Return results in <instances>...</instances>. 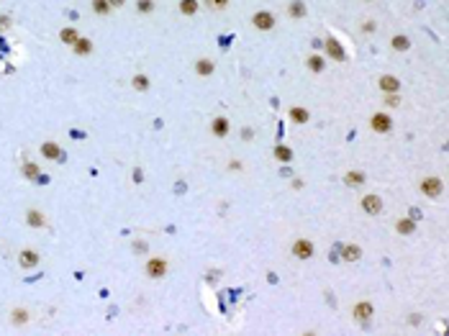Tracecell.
<instances>
[{"instance_id": "cell-1", "label": "cell", "mask_w": 449, "mask_h": 336, "mask_svg": "<svg viewBox=\"0 0 449 336\" xmlns=\"http://www.w3.org/2000/svg\"><path fill=\"white\" fill-rule=\"evenodd\" d=\"M167 270H170V265H167V259H162V257H152L146 265H144V272H146V277H152V280H162L167 275Z\"/></svg>"}, {"instance_id": "cell-2", "label": "cell", "mask_w": 449, "mask_h": 336, "mask_svg": "<svg viewBox=\"0 0 449 336\" xmlns=\"http://www.w3.org/2000/svg\"><path fill=\"white\" fill-rule=\"evenodd\" d=\"M370 129H372L375 134H390V131H393V118L380 110V113H375V116L370 118Z\"/></svg>"}, {"instance_id": "cell-3", "label": "cell", "mask_w": 449, "mask_h": 336, "mask_svg": "<svg viewBox=\"0 0 449 336\" xmlns=\"http://www.w3.org/2000/svg\"><path fill=\"white\" fill-rule=\"evenodd\" d=\"M313 251H316V246H313V241L311 239H295L293 241V257L295 259H311L313 257Z\"/></svg>"}, {"instance_id": "cell-4", "label": "cell", "mask_w": 449, "mask_h": 336, "mask_svg": "<svg viewBox=\"0 0 449 336\" xmlns=\"http://www.w3.org/2000/svg\"><path fill=\"white\" fill-rule=\"evenodd\" d=\"M359 205H362V211H364L367 216H378V213H383V198L375 195V193L364 195V198L359 200Z\"/></svg>"}, {"instance_id": "cell-5", "label": "cell", "mask_w": 449, "mask_h": 336, "mask_svg": "<svg viewBox=\"0 0 449 336\" xmlns=\"http://www.w3.org/2000/svg\"><path fill=\"white\" fill-rule=\"evenodd\" d=\"M252 26H254L257 31H272V28H275V16H272L270 11H257V13L252 16Z\"/></svg>"}, {"instance_id": "cell-6", "label": "cell", "mask_w": 449, "mask_h": 336, "mask_svg": "<svg viewBox=\"0 0 449 336\" xmlns=\"http://www.w3.org/2000/svg\"><path fill=\"white\" fill-rule=\"evenodd\" d=\"M441 190H444L441 177H424V180H421V193H424L426 198H439Z\"/></svg>"}, {"instance_id": "cell-7", "label": "cell", "mask_w": 449, "mask_h": 336, "mask_svg": "<svg viewBox=\"0 0 449 336\" xmlns=\"http://www.w3.org/2000/svg\"><path fill=\"white\" fill-rule=\"evenodd\" d=\"M326 57L334 59V62H344V59H347V52H344V47L339 44V39H334V36L326 39Z\"/></svg>"}, {"instance_id": "cell-8", "label": "cell", "mask_w": 449, "mask_h": 336, "mask_svg": "<svg viewBox=\"0 0 449 336\" xmlns=\"http://www.w3.org/2000/svg\"><path fill=\"white\" fill-rule=\"evenodd\" d=\"M42 157H44V159H52V162H62V159H64L62 144H57V141H44V144H42Z\"/></svg>"}, {"instance_id": "cell-9", "label": "cell", "mask_w": 449, "mask_h": 336, "mask_svg": "<svg viewBox=\"0 0 449 336\" xmlns=\"http://www.w3.org/2000/svg\"><path fill=\"white\" fill-rule=\"evenodd\" d=\"M229 131H231L229 118H226V116H216V118H213V123H211V134H213L216 139H226V136H229Z\"/></svg>"}, {"instance_id": "cell-10", "label": "cell", "mask_w": 449, "mask_h": 336, "mask_svg": "<svg viewBox=\"0 0 449 336\" xmlns=\"http://www.w3.org/2000/svg\"><path fill=\"white\" fill-rule=\"evenodd\" d=\"M26 223L31 229H47V216L39 211V208H28L26 211Z\"/></svg>"}, {"instance_id": "cell-11", "label": "cell", "mask_w": 449, "mask_h": 336, "mask_svg": "<svg viewBox=\"0 0 449 336\" xmlns=\"http://www.w3.org/2000/svg\"><path fill=\"white\" fill-rule=\"evenodd\" d=\"M213 72H216V62L213 59H208V57L195 59V74L198 77H211Z\"/></svg>"}, {"instance_id": "cell-12", "label": "cell", "mask_w": 449, "mask_h": 336, "mask_svg": "<svg viewBox=\"0 0 449 336\" xmlns=\"http://www.w3.org/2000/svg\"><path fill=\"white\" fill-rule=\"evenodd\" d=\"M39 262H42V257H39L33 249H23L21 254H18V265H21V267H26V270L39 267Z\"/></svg>"}, {"instance_id": "cell-13", "label": "cell", "mask_w": 449, "mask_h": 336, "mask_svg": "<svg viewBox=\"0 0 449 336\" xmlns=\"http://www.w3.org/2000/svg\"><path fill=\"white\" fill-rule=\"evenodd\" d=\"M354 318L364 326L367 321L372 318V303H367V301H359L357 306H354Z\"/></svg>"}, {"instance_id": "cell-14", "label": "cell", "mask_w": 449, "mask_h": 336, "mask_svg": "<svg viewBox=\"0 0 449 336\" xmlns=\"http://www.w3.org/2000/svg\"><path fill=\"white\" fill-rule=\"evenodd\" d=\"M378 85H380L383 93H398V90H400V80H398L395 74H383V77L378 80Z\"/></svg>"}, {"instance_id": "cell-15", "label": "cell", "mask_w": 449, "mask_h": 336, "mask_svg": "<svg viewBox=\"0 0 449 336\" xmlns=\"http://www.w3.org/2000/svg\"><path fill=\"white\" fill-rule=\"evenodd\" d=\"M72 52H74L77 57H88V54H93V41H90L88 36H80L74 44H72Z\"/></svg>"}, {"instance_id": "cell-16", "label": "cell", "mask_w": 449, "mask_h": 336, "mask_svg": "<svg viewBox=\"0 0 449 336\" xmlns=\"http://www.w3.org/2000/svg\"><path fill=\"white\" fill-rule=\"evenodd\" d=\"M272 157H275L277 162H282V164H288V162H293V149H290L288 144H275Z\"/></svg>"}, {"instance_id": "cell-17", "label": "cell", "mask_w": 449, "mask_h": 336, "mask_svg": "<svg viewBox=\"0 0 449 336\" xmlns=\"http://www.w3.org/2000/svg\"><path fill=\"white\" fill-rule=\"evenodd\" d=\"M288 16H290L293 21H301V18H306V16H308V8H306L303 0H293V3L288 6Z\"/></svg>"}, {"instance_id": "cell-18", "label": "cell", "mask_w": 449, "mask_h": 336, "mask_svg": "<svg viewBox=\"0 0 449 336\" xmlns=\"http://www.w3.org/2000/svg\"><path fill=\"white\" fill-rule=\"evenodd\" d=\"M21 172H23V177H28V180H42V167H39L36 162H23V164H21Z\"/></svg>"}, {"instance_id": "cell-19", "label": "cell", "mask_w": 449, "mask_h": 336, "mask_svg": "<svg viewBox=\"0 0 449 336\" xmlns=\"http://www.w3.org/2000/svg\"><path fill=\"white\" fill-rule=\"evenodd\" d=\"M306 67H308L311 72H316V74H318V72H323V69H326V57H323V54H311V57L306 59Z\"/></svg>"}, {"instance_id": "cell-20", "label": "cell", "mask_w": 449, "mask_h": 336, "mask_svg": "<svg viewBox=\"0 0 449 336\" xmlns=\"http://www.w3.org/2000/svg\"><path fill=\"white\" fill-rule=\"evenodd\" d=\"M290 121H293V123H298V126L308 123V121H311V113H308V108L293 105V108H290Z\"/></svg>"}, {"instance_id": "cell-21", "label": "cell", "mask_w": 449, "mask_h": 336, "mask_svg": "<svg viewBox=\"0 0 449 336\" xmlns=\"http://www.w3.org/2000/svg\"><path fill=\"white\" fill-rule=\"evenodd\" d=\"M77 39H80V33H77L74 26H64V28L59 31V41H62V44H67V47H72Z\"/></svg>"}, {"instance_id": "cell-22", "label": "cell", "mask_w": 449, "mask_h": 336, "mask_svg": "<svg viewBox=\"0 0 449 336\" xmlns=\"http://www.w3.org/2000/svg\"><path fill=\"white\" fill-rule=\"evenodd\" d=\"M342 257H344L347 262H357V259L362 257V249H359L357 244H344V246H342Z\"/></svg>"}, {"instance_id": "cell-23", "label": "cell", "mask_w": 449, "mask_h": 336, "mask_svg": "<svg viewBox=\"0 0 449 336\" xmlns=\"http://www.w3.org/2000/svg\"><path fill=\"white\" fill-rule=\"evenodd\" d=\"M390 47H393L395 52H408V49H411V39H408L405 33H398V36L390 39Z\"/></svg>"}, {"instance_id": "cell-24", "label": "cell", "mask_w": 449, "mask_h": 336, "mask_svg": "<svg viewBox=\"0 0 449 336\" xmlns=\"http://www.w3.org/2000/svg\"><path fill=\"white\" fill-rule=\"evenodd\" d=\"M149 85H152L149 77H146V74H141V72L131 77V88H134L136 93H146V90H149Z\"/></svg>"}, {"instance_id": "cell-25", "label": "cell", "mask_w": 449, "mask_h": 336, "mask_svg": "<svg viewBox=\"0 0 449 336\" xmlns=\"http://www.w3.org/2000/svg\"><path fill=\"white\" fill-rule=\"evenodd\" d=\"M90 8H93L95 16H110V13H113V8H110L108 0H90Z\"/></svg>"}, {"instance_id": "cell-26", "label": "cell", "mask_w": 449, "mask_h": 336, "mask_svg": "<svg viewBox=\"0 0 449 336\" xmlns=\"http://www.w3.org/2000/svg\"><path fill=\"white\" fill-rule=\"evenodd\" d=\"M344 182H347L349 188H359V185H364V172H359V170H349V172L344 175Z\"/></svg>"}, {"instance_id": "cell-27", "label": "cell", "mask_w": 449, "mask_h": 336, "mask_svg": "<svg viewBox=\"0 0 449 336\" xmlns=\"http://www.w3.org/2000/svg\"><path fill=\"white\" fill-rule=\"evenodd\" d=\"M395 231L403 234V236H408V234L416 231V223H414L411 218H398V221H395Z\"/></svg>"}, {"instance_id": "cell-28", "label": "cell", "mask_w": 449, "mask_h": 336, "mask_svg": "<svg viewBox=\"0 0 449 336\" xmlns=\"http://www.w3.org/2000/svg\"><path fill=\"white\" fill-rule=\"evenodd\" d=\"M198 8H200L198 0H180V13H185V16H195Z\"/></svg>"}, {"instance_id": "cell-29", "label": "cell", "mask_w": 449, "mask_h": 336, "mask_svg": "<svg viewBox=\"0 0 449 336\" xmlns=\"http://www.w3.org/2000/svg\"><path fill=\"white\" fill-rule=\"evenodd\" d=\"M28 311H23V308H13V313H11V321L16 323V326H23V323H28Z\"/></svg>"}, {"instance_id": "cell-30", "label": "cell", "mask_w": 449, "mask_h": 336, "mask_svg": "<svg viewBox=\"0 0 449 336\" xmlns=\"http://www.w3.org/2000/svg\"><path fill=\"white\" fill-rule=\"evenodd\" d=\"M136 11L139 13H152L154 11V0H136Z\"/></svg>"}, {"instance_id": "cell-31", "label": "cell", "mask_w": 449, "mask_h": 336, "mask_svg": "<svg viewBox=\"0 0 449 336\" xmlns=\"http://www.w3.org/2000/svg\"><path fill=\"white\" fill-rule=\"evenodd\" d=\"M385 105H388V108H398V105H400L398 93H385Z\"/></svg>"}, {"instance_id": "cell-32", "label": "cell", "mask_w": 449, "mask_h": 336, "mask_svg": "<svg viewBox=\"0 0 449 336\" xmlns=\"http://www.w3.org/2000/svg\"><path fill=\"white\" fill-rule=\"evenodd\" d=\"M208 6H213V8H218V11H221V8H226V6H229V0H208Z\"/></svg>"}, {"instance_id": "cell-33", "label": "cell", "mask_w": 449, "mask_h": 336, "mask_svg": "<svg viewBox=\"0 0 449 336\" xmlns=\"http://www.w3.org/2000/svg\"><path fill=\"white\" fill-rule=\"evenodd\" d=\"M108 3H110V8L116 11V8H124V6H126V0H108Z\"/></svg>"}, {"instance_id": "cell-34", "label": "cell", "mask_w": 449, "mask_h": 336, "mask_svg": "<svg viewBox=\"0 0 449 336\" xmlns=\"http://www.w3.org/2000/svg\"><path fill=\"white\" fill-rule=\"evenodd\" d=\"M11 26V18L8 16H0V28H8Z\"/></svg>"}, {"instance_id": "cell-35", "label": "cell", "mask_w": 449, "mask_h": 336, "mask_svg": "<svg viewBox=\"0 0 449 336\" xmlns=\"http://www.w3.org/2000/svg\"><path fill=\"white\" fill-rule=\"evenodd\" d=\"M134 249H136V251H141V249H146V241H134Z\"/></svg>"}, {"instance_id": "cell-36", "label": "cell", "mask_w": 449, "mask_h": 336, "mask_svg": "<svg viewBox=\"0 0 449 336\" xmlns=\"http://www.w3.org/2000/svg\"><path fill=\"white\" fill-rule=\"evenodd\" d=\"M367 3H372V0H367Z\"/></svg>"}]
</instances>
